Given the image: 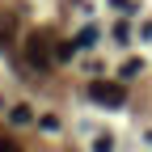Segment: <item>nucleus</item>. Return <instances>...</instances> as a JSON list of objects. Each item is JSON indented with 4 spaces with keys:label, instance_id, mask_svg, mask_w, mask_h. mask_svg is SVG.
Returning <instances> with one entry per match:
<instances>
[{
    "label": "nucleus",
    "instance_id": "4",
    "mask_svg": "<svg viewBox=\"0 0 152 152\" xmlns=\"http://www.w3.org/2000/svg\"><path fill=\"white\" fill-rule=\"evenodd\" d=\"M148 140H152V131H148Z\"/></svg>",
    "mask_w": 152,
    "mask_h": 152
},
{
    "label": "nucleus",
    "instance_id": "2",
    "mask_svg": "<svg viewBox=\"0 0 152 152\" xmlns=\"http://www.w3.org/2000/svg\"><path fill=\"white\" fill-rule=\"evenodd\" d=\"M34 114H30V106H13V123H30Z\"/></svg>",
    "mask_w": 152,
    "mask_h": 152
},
{
    "label": "nucleus",
    "instance_id": "1",
    "mask_svg": "<svg viewBox=\"0 0 152 152\" xmlns=\"http://www.w3.org/2000/svg\"><path fill=\"white\" fill-rule=\"evenodd\" d=\"M89 97L97 106H123L127 102V89L114 85V80H97V85H89Z\"/></svg>",
    "mask_w": 152,
    "mask_h": 152
},
{
    "label": "nucleus",
    "instance_id": "3",
    "mask_svg": "<svg viewBox=\"0 0 152 152\" xmlns=\"http://www.w3.org/2000/svg\"><path fill=\"white\" fill-rule=\"evenodd\" d=\"M0 152H21V148H17L13 140H4V135H0Z\"/></svg>",
    "mask_w": 152,
    "mask_h": 152
}]
</instances>
